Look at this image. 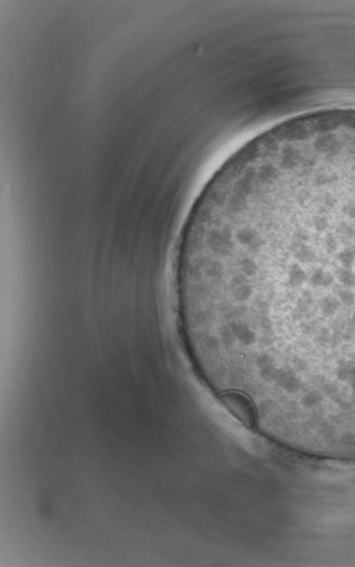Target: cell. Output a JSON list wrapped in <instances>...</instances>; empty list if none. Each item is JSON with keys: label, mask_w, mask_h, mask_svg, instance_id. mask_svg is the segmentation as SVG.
Instances as JSON below:
<instances>
[{"label": "cell", "mask_w": 355, "mask_h": 567, "mask_svg": "<svg viewBox=\"0 0 355 567\" xmlns=\"http://www.w3.org/2000/svg\"><path fill=\"white\" fill-rule=\"evenodd\" d=\"M337 295H339L340 302H341L342 304H343V305H345V306L350 307V306H353V305H354V303H355V294L353 293L352 290H350V289H340L339 293H337Z\"/></svg>", "instance_id": "5"}, {"label": "cell", "mask_w": 355, "mask_h": 567, "mask_svg": "<svg viewBox=\"0 0 355 567\" xmlns=\"http://www.w3.org/2000/svg\"><path fill=\"white\" fill-rule=\"evenodd\" d=\"M306 279H307V274L304 268L299 264H292L288 272V285L292 288H296L303 285Z\"/></svg>", "instance_id": "2"}, {"label": "cell", "mask_w": 355, "mask_h": 567, "mask_svg": "<svg viewBox=\"0 0 355 567\" xmlns=\"http://www.w3.org/2000/svg\"><path fill=\"white\" fill-rule=\"evenodd\" d=\"M341 305L342 303L340 302L339 297L328 295L322 299L321 305H319V311H321L323 317L331 318L334 317L336 315V313L340 311Z\"/></svg>", "instance_id": "1"}, {"label": "cell", "mask_w": 355, "mask_h": 567, "mask_svg": "<svg viewBox=\"0 0 355 567\" xmlns=\"http://www.w3.org/2000/svg\"><path fill=\"white\" fill-rule=\"evenodd\" d=\"M310 283L315 287H330L334 283V277L325 269L317 268L310 276Z\"/></svg>", "instance_id": "3"}, {"label": "cell", "mask_w": 355, "mask_h": 567, "mask_svg": "<svg viewBox=\"0 0 355 567\" xmlns=\"http://www.w3.org/2000/svg\"><path fill=\"white\" fill-rule=\"evenodd\" d=\"M337 276H339L340 282L343 286L348 287V288L355 287V273L352 272V269L342 267L337 270Z\"/></svg>", "instance_id": "4"}]
</instances>
